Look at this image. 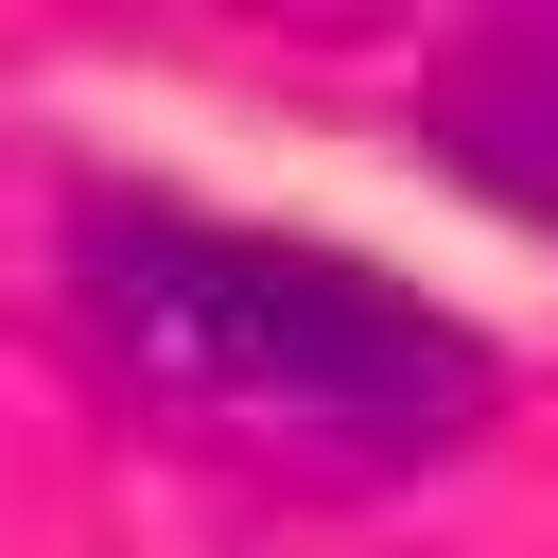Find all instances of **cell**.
<instances>
[{
	"label": "cell",
	"mask_w": 558,
	"mask_h": 558,
	"mask_svg": "<svg viewBox=\"0 0 558 558\" xmlns=\"http://www.w3.org/2000/svg\"><path fill=\"white\" fill-rule=\"evenodd\" d=\"M70 296L157 418H192L227 453H279V471H331V488L436 471L488 418V331H453L436 296H401L384 262L296 244V227H227V209H174V192H87L70 209Z\"/></svg>",
	"instance_id": "1"
},
{
	"label": "cell",
	"mask_w": 558,
	"mask_h": 558,
	"mask_svg": "<svg viewBox=\"0 0 558 558\" xmlns=\"http://www.w3.org/2000/svg\"><path fill=\"white\" fill-rule=\"evenodd\" d=\"M418 140H436L471 192H506V209H541V227H558V17L453 35V52L418 70Z\"/></svg>",
	"instance_id": "2"
}]
</instances>
